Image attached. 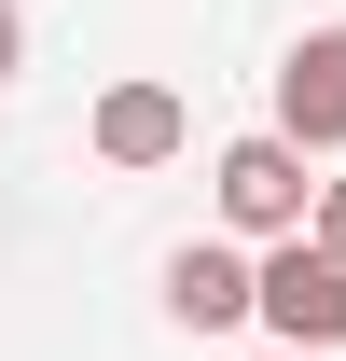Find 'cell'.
<instances>
[{
  "label": "cell",
  "mask_w": 346,
  "mask_h": 361,
  "mask_svg": "<svg viewBox=\"0 0 346 361\" xmlns=\"http://www.w3.org/2000/svg\"><path fill=\"white\" fill-rule=\"evenodd\" d=\"M277 139L291 153H346V28H305L277 56Z\"/></svg>",
  "instance_id": "5"
},
{
  "label": "cell",
  "mask_w": 346,
  "mask_h": 361,
  "mask_svg": "<svg viewBox=\"0 0 346 361\" xmlns=\"http://www.w3.org/2000/svg\"><path fill=\"white\" fill-rule=\"evenodd\" d=\"M263 334L305 361H346V250H319V236L263 250Z\"/></svg>",
  "instance_id": "2"
},
{
  "label": "cell",
  "mask_w": 346,
  "mask_h": 361,
  "mask_svg": "<svg viewBox=\"0 0 346 361\" xmlns=\"http://www.w3.org/2000/svg\"><path fill=\"white\" fill-rule=\"evenodd\" d=\"M167 319H180V334H236V319H263V250H236V236L167 250Z\"/></svg>",
  "instance_id": "4"
},
{
  "label": "cell",
  "mask_w": 346,
  "mask_h": 361,
  "mask_svg": "<svg viewBox=\"0 0 346 361\" xmlns=\"http://www.w3.org/2000/svg\"><path fill=\"white\" fill-rule=\"evenodd\" d=\"M319 250H346V167L319 180Z\"/></svg>",
  "instance_id": "6"
},
{
  "label": "cell",
  "mask_w": 346,
  "mask_h": 361,
  "mask_svg": "<svg viewBox=\"0 0 346 361\" xmlns=\"http://www.w3.org/2000/svg\"><path fill=\"white\" fill-rule=\"evenodd\" d=\"M84 139H97V167H180V153H194V111H180V84H153V70H125V84L97 97L84 111Z\"/></svg>",
  "instance_id": "3"
},
{
  "label": "cell",
  "mask_w": 346,
  "mask_h": 361,
  "mask_svg": "<svg viewBox=\"0 0 346 361\" xmlns=\"http://www.w3.org/2000/svg\"><path fill=\"white\" fill-rule=\"evenodd\" d=\"M208 195H222V236H236V250H291V236H319V180H305V153H291L277 126L222 139Z\"/></svg>",
  "instance_id": "1"
},
{
  "label": "cell",
  "mask_w": 346,
  "mask_h": 361,
  "mask_svg": "<svg viewBox=\"0 0 346 361\" xmlns=\"http://www.w3.org/2000/svg\"><path fill=\"white\" fill-rule=\"evenodd\" d=\"M14 70H28V14L0 0V84H14Z\"/></svg>",
  "instance_id": "7"
},
{
  "label": "cell",
  "mask_w": 346,
  "mask_h": 361,
  "mask_svg": "<svg viewBox=\"0 0 346 361\" xmlns=\"http://www.w3.org/2000/svg\"><path fill=\"white\" fill-rule=\"evenodd\" d=\"M263 361H305V348H263Z\"/></svg>",
  "instance_id": "8"
}]
</instances>
